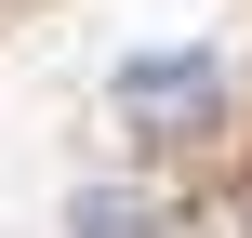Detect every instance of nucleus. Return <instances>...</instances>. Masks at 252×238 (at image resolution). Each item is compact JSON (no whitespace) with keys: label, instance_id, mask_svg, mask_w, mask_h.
<instances>
[{"label":"nucleus","instance_id":"1","mask_svg":"<svg viewBox=\"0 0 252 238\" xmlns=\"http://www.w3.org/2000/svg\"><path fill=\"white\" fill-rule=\"evenodd\" d=\"M213 93H226L213 53H133V66H120V119H133V132H199Z\"/></svg>","mask_w":252,"mask_h":238}]
</instances>
